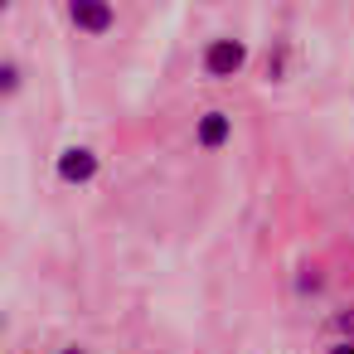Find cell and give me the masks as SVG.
<instances>
[{
    "label": "cell",
    "mask_w": 354,
    "mask_h": 354,
    "mask_svg": "<svg viewBox=\"0 0 354 354\" xmlns=\"http://www.w3.org/2000/svg\"><path fill=\"white\" fill-rule=\"evenodd\" d=\"M243 64H248V44L243 39H214L204 49V73L209 78H233Z\"/></svg>",
    "instance_id": "1"
},
{
    "label": "cell",
    "mask_w": 354,
    "mask_h": 354,
    "mask_svg": "<svg viewBox=\"0 0 354 354\" xmlns=\"http://www.w3.org/2000/svg\"><path fill=\"white\" fill-rule=\"evenodd\" d=\"M68 20L78 25V30H88V35H102V30H112V6L107 0H73L68 6Z\"/></svg>",
    "instance_id": "2"
},
{
    "label": "cell",
    "mask_w": 354,
    "mask_h": 354,
    "mask_svg": "<svg viewBox=\"0 0 354 354\" xmlns=\"http://www.w3.org/2000/svg\"><path fill=\"white\" fill-rule=\"evenodd\" d=\"M59 175H64L68 185H88V180L97 175V156H93L88 146H68V151L59 156Z\"/></svg>",
    "instance_id": "3"
},
{
    "label": "cell",
    "mask_w": 354,
    "mask_h": 354,
    "mask_svg": "<svg viewBox=\"0 0 354 354\" xmlns=\"http://www.w3.org/2000/svg\"><path fill=\"white\" fill-rule=\"evenodd\" d=\"M194 136H199L204 151H218V146L233 136V117H228V112H204L199 127H194Z\"/></svg>",
    "instance_id": "4"
},
{
    "label": "cell",
    "mask_w": 354,
    "mask_h": 354,
    "mask_svg": "<svg viewBox=\"0 0 354 354\" xmlns=\"http://www.w3.org/2000/svg\"><path fill=\"white\" fill-rule=\"evenodd\" d=\"M0 88H6V93H15V88H20V68H15V64L0 68Z\"/></svg>",
    "instance_id": "5"
},
{
    "label": "cell",
    "mask_w": 354,
    "mask_h": 354,
    "mask_svg": "<svg viewBox=\"0 0 354 354\" xmlns=\"http://www.w3.org/2000/svg\"><path fill=\"white\" fill-rule=\"evenodd\" d=\"M325 354H354V339H339V344H330Z\"/></svg>",
    "instance_id": "6"
},
{
    "label": "cell",
    "mask_w": 354,
    "mask_h": 354,
    "mask_svg": "<svg viewBox=\"0 0 354 354\" xmlns=\"http://www.w3.org/2000/svg\"><path fill=\"white\" fill-rule=\"evenodd\" d=\"M59 354H88V349H59Z\"/></svg>",
    "instance_id": "7"
}]
</instances>
